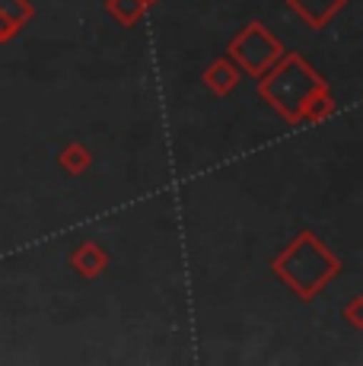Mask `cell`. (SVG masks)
<instances>
[{
	"label": "cell",
	"instance_id": "2",
	"mask_svg": "<svg viewBox=\"0 0 363 366\" xmlns=\"http://www.w3.org/2000/svg\"><path fill=\"white\" fill-rule=\"evenodd\" d=\"M322 93H328V80L299 51H284L268 74L258 76V99L287 124H303L306 105Z\"/></svg>",
	"mask_w": 363,
	"mask_h": 366
},
{
	"label": "cell",
	"instance_id": "8",
	"mask_svg": "<svg viewBox=\"0 0 363 366\" xmlns=\"http://www.w3.org/2000/svg\"><path fill=\"white\" fill-rule=\"evenodd\" d=\"M58 166L64 175L80 179V175H86L89 166H93V150H89L83 140H67V144L58 150Z\"/></svg>",
	"mask_w": 363,
	"mask_h": 366
},
{
	"label": "cell",
	"instance_id": "3",
	"mask_svg": "<svg viewBox=\"0 0 363 366\" xmlns=\"http://www.w3.org/2000/svg\"><path fill=\"white\" fill-rule=\"evenodd\" d=\"M284 51H287L284 41L277 39L264 23H258V19L246 23L233 39L227 41V58L239 67V74H249V76H255V80L262 74H268Z\"/></svg>",
	"mask_w": 363,
	"mask_h": 366
},
{
	"label": "cell",
	"instance_id": "5",
	"mask_svg": "<svg viewBox=\"0 0 363 366\" xmlns=\"http://www.w3.org/2000/svg\"><path fill=\"white\" fill-rule=\"evenodd\" d=\"M36 19L32 0H0V45L13 41Z\"/></svg>",
	"mask_w": 363,
	"mask_h": 366
},
{
	"label": "cell",
	"instance_id": "1",
	"mask_svg": "<svg viewBox=\"0 0 363 366\" xmlns=\"http://www.w3.org/2000/svg\"><path fill=\"white\" fill-rule=\"evenodd\" d=\"M341 258L322 242V236L312 229H299L297 236L271 258V274L297 300L312 302L319 293L341 274Z\"/></svg>",
	"mask_w": 363,
	"mask_h": 366
},
{
	"label": "cell",
	"instance_id": "7",
	"mask_svg": "<svg viewBox=\"0 0 363 366\" xmlns=\"http://www.w3.org/2000/svg\"><path fill=\"white\" fill-rule=\"evenodd\" d=\"M71 267H74L76 277L96 280L99 274H106V267H109V252L102 249L99 242L86 239V242H80V245H76V249L71 252Z\"/></svg>",
	"mask_w": 363,
	"mask_h": 366
},
{
	"label": "cell",
	"instance_id": "12",
	"mask_svg": "<svg viewBox=\"0 0 363 366\" xmlns=\"http://www.w3.org/2000/svg\"><path fill=\"white\" fill-rule=\"evenodd\" d=\"M146 4H159V0H146Z\"/></svg>",
	"mask_w": 363,
	"mask_h": 366
},
{
	"label": "cell",
	"instance_id": "4",
	"mask_svg": "<svg viewBox=\"0 0 363 366\" xmlns=\"http://www.w3.org/2000/svg\"><path fill=\"white\" fill-rule=\"evenodd\" d=\"M284 4L290 6V13H297L299 23L319 32V29H325L338 13L347 10L351 0H284Z\"/></svg>",
	"mask_w": 363,
	"mask_h": 366
},
{
	"label": "cell",
	"instance_id": "6",
	"mask_svg": "<svg viewBox=\"0 0 363 366\" xmlns=\"http://www.w3.org/2000/svg\"><path fill=\"white\" fill-rule=\"evenodd\" d=\"M239 67L233 64V61L223 54V58L211 61V64L204 67V74H201V83H204V89L211 96H217V99H227L229 93H233L236 86H239Z\"/></svg>",
	"mask_w": 363,
	"mask_h": 366
},
{
	"label": "cell",
	"instance_id": "11",
	"mask_svg": "<svg viewBox=\"0 0 363 366\" xmlns=\"http://www.w3.org/2000/svg\"><path fill=\"white\" fill-rule=\"evenodd\" d=\"M344 319L351 322L354 332H363V293H357V297H351V302L344 306Z\"/></svg>",
	"mask_w": 363,
	"mask_h": 366
},
{
	"label": "cell",
	"instance_id": "10",
	"mask_svg": "<svg viewBox=\"0 0 363 366\" xmlns=\"http://www.w3.org/2000/svg\"><path fill=\"white\" fill-rule=\"evenodd\" d=\"M332 115H334V96H332V89H328V93L316 96V99L306 105L303 124H322V122H328Z\"/></svg>",
	"mask_w": 363,
	"mask_h": 366
},
{
	"label": "cell",
	"instance_id": "9",
	"mask_svg": "<svg viewBox=\"0 0 363 366\" xmlns=\"http://www.w3.org/2000/svg\"><path fill=\"white\" fill-rule=\"evenodd\" d=\"M146 0H106V13L115 19L121 29H134L146 13Z\"/></svg>",
	"mask_w": 363,
	"mask_h": 366
}]
</instances>
